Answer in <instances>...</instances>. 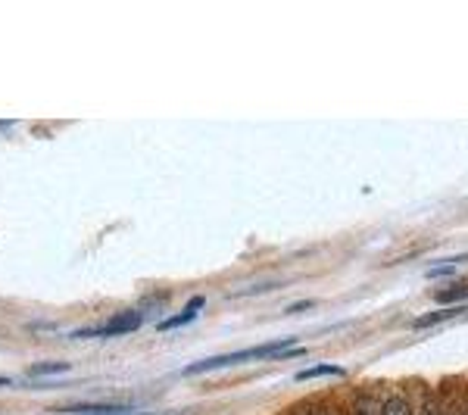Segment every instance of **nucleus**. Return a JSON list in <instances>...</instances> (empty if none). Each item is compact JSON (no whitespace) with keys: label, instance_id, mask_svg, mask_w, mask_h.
I'll return each instance as SVG.
<instances>
[{"label":"nucleus","instance_id":"nucleus-1","mask_svg":"<svg viewBox=\"0 0 468 415\" xmlns=\"http://www.w3.org/2000/svg\"><path fill=\"white\" fill-rule=\"evenodd\" d=\"M282 346H284V344H269V346H253V350L229 353V356H209V359H200V362H194V366H187V368H185V375H203V372H213V368L238 366V362L266 359V356H282Z\"/></svg>","mask_w":468,"mask_h":415},{"label":"nucleus","instance_id":"nucleus-2","mask_svg":"<svg viewBox=\"0 0 468 415\" xmlns=\"http://www.w3.org/2000/svg\"><path fill=\"white\" fill-rule=\"evenodd\" d=\"M144 322V315L138 313V309H128V313L122 315H116V319H110L103 328H85V331H79L75 337H116V335H132L134 328Z\"/></svg>","mask_w":468,"mask_h":415},{"label":"nucleus","instance_id":"nucleus-3","mask_svg":"<svg viewBox=\"0 0 468 415\" xmlns=\"http://www.w3.org/2000/svg\"><path fill=\"white\" fill-rule=\"evenodd\" d=\"M465 313V306H450V309H434V313H425L415 319V328H431V325H441V322H450V319H459Z\"/></svg>","mask_w":468,"mask_h":415},{"label":"nucleus","instance_id":"nucleus-4","mask_svg":"<svg viewBox=\"0 0 468 415\" xmlns=\"http://www.w3.org/2000/svg\"><path fill=\"white\" fill-rule=\"evenodd\" d=\"M203 303H207V300H203V297H194L191 303L185 306V313H178V315H172V319H165L163 325H160V331H169V328H181V325H187V322H194V315L200 313V309H203Z\"/></svg>","mask_w":468,"mask_h":415},{"label":"nucleus","instance_id":"nucleus-5","mask_svg":"<svg viewBox=\"0 0 468 415\" xmlns=\"http://www.w3.org/2000/svg\"><path fill=\"white\" fill-rule=\"evenodd\" d=\"M381 406L378 397L372 394V390H362V394H356V399H353V410L350 415H381Z\"/></svg>","mask_w":468,"mask_h":415},{"label":"nucleus","instance_id":"nucleus-6","mask_svg":"<svg viewBox=\"0 0 468 415\" xmlns=\"http://www.w3.org/2000/svg\"><path fill=\"white\" fill-rule=\"evenodd\" d=\"M437 303L441 306H450V303H463V300H468V282H459V284H450V288L437 291Z\"/></svg>","mask_w":468,"mask_h":415},{"label":"nucleus","instance_id":"nucleus-7","mask_svg":"<svg viewBox=\"0 0 468 415\" xmlns=\"http://www.w3.org/2000/svg\"><path fill=\"white\" fill-rule=\"evenodd\" d=\"M381 415H415V412H412L410 399H406V397H399V394H394V397H388V399H384Z\"/></svg>","mask_w":468,"mask_h":415},{"label":"nucleus","instance_id":"nucleus-8","mask_svg":"<svg viewBox=\"0 0 468 415\" xmlns=\"http://www.w3.org/2000/svg\"><path fill=\"white\" fill-rule=\"evenodd\" d=\"M319 375H331V378H337V375H346V372H344V368H337V366H315V368H306V372H300L297 381L319 378Z\"/></svg>","mask_w":468,"mask_h":415},{"label":"nucleus","instance_id":"nucleus-9","mask_svg":"<svg viewBox=\"0 0 468 415\" xmlns=\"http://www.w3.org/2000/svg\"><path fill=\"white\" fill-rule=\"evenodd\" d=\"M69 415H138V412L119 410V406H85V410L69 412Z\"/></svg>","mask_w":468,"mask_h":415},{"label":"nucleus","instance_id":"nucleus-10","mask_svg":"<svg viewBox=\"0 0 468 415\" xmlns=\"http://www.w3.org/2000/svg\"><path fill=\"white\" fill-rule=\"evenodd\" d=\"M69 362H41V366H32L28 375H54V372H66Z\"/></svg>","mask_w":468,"mask_h":415},{"label":"nucleus","instance_id":"nucleus-11","mask_svg":"<svg viewBox=\"0 0 468 415\" xmlns=\"http://www.w3.org/2000/svg\"><path fill=\"white\" fill-rule=\"evenodd\" d=\"M415 415H443L441 399H437L434 394H428L425 399H421V406H419V412H415Z\"/></svg>","mask_w":468,"mask_h":415},{"label":"nucleus","instance_id":"nucleus-12","mask_svg":"<svg viewBox=\"0 0 468 415\" xmlns=\"http://www.w3.org/2000/svg\"><path fill=\"white\" fill-rule=\"evenodd\" d=\"M443 415H463V406H443Z\"/></svg>","mask_w":468,"mask_h":415},{"label":"nucleus","instance_id":"nucleus-13","mask_svg":"<svg viewBox=\"0 0 468 415\" xmlns=\"http://www.w3.org/2000/svg\"><path fill=\"white\" fill-rule=\"evenodd\" d=\"M306 415H337L335 410H313V412H306Z\"/></svg>","mask_w":468,"mask_h":415},{"label":"nucleus","instance_id":"nucleus-14","mask_svg":"<svg viewBox=\"0 0 468 415\" xmlns=\"http://www.w3.org/2000/svg\"><path fill=\"white\" fill-rule=\"evenodd\" d=\"M463 415H468V403H465V406H463Z\"/></svg>","mask_w":468,"mask_h":415}]
</instances>
